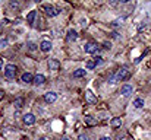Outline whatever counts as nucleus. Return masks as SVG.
I'll use <instances>...</instances> for the list:
<instances>
[{
	"mask_svg": "<svg viewBox=\"0 0 151 140\" xmlns=\"http://www.w3.org/2000/svg\"><path fill=\"white\" fill-rule=\"evenodd\" d=\"M44 10L47 12L49 16H57V15L60 13V9H56V7H53V6H44Z\"/></svg>",
	"mask_w": 151,
	"mask_h": 140,
	"instance_id": "4",
	"label": "nucleus"
},
{
	"mask_svg": "<svg viewBox=\"0 0 151 140\" xmlns=\"http://www.w3.org/2000/svg\"><path fill=\"white\" fill-rule=\"evenodd\" d=\"M27 45H28V48H29V50H31V51H34V50H35V48H37V45H35V44H34V43H28V44H27Z\"/></svg>",
	"mask_w": 151,
	"mask_h": 140,
	"instance_id": "22",
	"label": "nucleus"
},
{
	"mask_svg": "<svg viewBox=\"0 0 151 140\" xmlns=\"http://www.w3.org/2000/svg\"><path fill=\"white\" fill-rule=\"evenodd\" d=\"M78 140H88V137H87L85 134H81V136L78 137Z\"/></svg>",
	"mask_w": 151,
	"mask_h": 140,
	"instance_id": "25",
	"label": "nucleus"
},
{
	"mask_svg": "<svg viewBox=\"0 0 151 140\" xmlns=\"http://www.w3.org/2000/svg\"><path fill=\"white\" fill-rule=\"evenodd\" d=\"M84 50L88 54H94V53H97V44L96 43H87L85 47H84Z\"/></svg>",
	"mask_w": 151,
	"mask_h": 140,
	"instance_id": "3",
	"label": "nucleus"
},
{
	"mask_svg": "<svg viewBox=\"0 0 151 140\" xmlns=\"http://www.w3.org/2000/svg\"><path fill=\"white\" fill-rule=\"evenodd\" d=\"M81 25L85 28V26H87V21H85V19H82V21H81Z\"/></svg>",
	"mask_w": 151,
	"mask_h": 140,
	"instance_id": "26",
	"label": "nucleus"
},
{
	"mask_svg": "<svg viewBox=\"0 0 151 140\" xmlns=\"http://www.w3.org/2000/svg\"><path fill=\"white\" fill-rule=\"evenodd\" d=\"M22 82L31 83V82H34V76H32L31 73H24V75H22Z\"/></svg>",
	"mask_w": 151,
	"mask_h": 140,
	"instance_id": "11",
	"label": "nucleus"
},
{
	"mask_svg": "<svg viewBox=\"0 0 151 140\" xmlns=\"http://www.w3.org/2000/svg\"><path fill=\"white\" fill-rule=\"evenodd\" d=\"M22 104H24V99H22V98H18V99L15 101V105H16V108H21V107H22Z\"/></svg>",
	"mask_w": 151,
	"mask_h": 140,
	"instance_id": "20",
	"label": "nucleus"
},
{
	"mask_svg": "<svg viewBox=\"0 0 151 140\" xmlns=\"http://www.w3.org/2000/svg\"><path fill=\"white\" fill-rule=\"evenodd\" d=\"M1 98H3V92H0V99H1Z\"/></svg>",
	"mask_w": 151,
	"mask_h": 140,
	"instance_id": "31",
	"label": "nucleus"
},
{
	"mask_svg": "<svg viewBox=\"0 0 151 140\" xmlns=\"http://www.w3.org/2000/svg\"><path fill=\"white\" fill-rule=\"evenodd\" d=\"M122 22H123V18H119V19L113 21V26H119V25H122Z\"/></svg>",
	"mask_w": 151,
	"mask_h": 140,
	"instance_id": "21",
	"label": "nucleus"
},
{
	"mask_svg": "<svg viewBox=\"0 0 151 140\" xmlns=\"http://www.w3.org/2000/svg\"><path fill=\"white\" fill-rule=\"evenodd\" d=\"M44 82H46L44 75H37V76L34 77V83H35V85H43Z\"/></svg>",
	"mask_w": 151,
	"mask_h": 140,
	"instance_id": "12",
	"label": "nucleus"
},
{
	"mask_svg": "<svg viewBox=\"0 0 151 140\" xmlns=\"http://www.w3.org/2000/svg\"><path fill=\"white\" fill-rule=\"evenodd\" d=\"M132 105H134L135 108H142V107H144V99H142V98H137Z\"/></svg>",
	"mask_w": 151,
	"mask_h": 140,
	"instance_id": "15",
	"label": "nucleus"
},
{
	"mask_svg": "<svg viewBox=\"0 0 151 140\" xmlns=\"http://www.w3.org/2000/svg\"><path fill=\"white\" fill-rule=\"evenodd\" d=\"M129 76H131L129 70H128L126 67H122V69H119V70L116 72V75H114V82H122V80H126Z\"/></svg>",
	"mask_w": 151,
	"mask_h": 140,
	"instance_id": "1",
	"label": "nucleus"
},
{
	"mask_svg": "<svg viewBox=\"0 0 151 140\" xmlns=\"http://www.w3.org/2000/svg\"><path fill=\"white\" fill-rule=\"evenodd\" d=\"M94 63H96V66H99L103 63V60H101V57H96V60H94Z\"/></svg>",
	"mask_w": 151,
	"mask_h": 140,
	"instance_id": "23",
	"label": "nucleus"
},
{
	"mask_svg": "<svg viewBox=\"0 0 151 140\" xmlns=\"http://www.w3.org/2000/svg\"><path fill=\"white\" fill-rule=\"evenodd\" d=\"M134 91V88H132V85H123L122 88H120V93L123 95V96H129L131 93Z\"/></svg>",
	"mask_w": 151,
	"mask_h": 140,
	"instance_id": "6",
	"label": "nucleus"
},
{
	"mask_svg": "<svg viewBox=\"0 0 151 140\" xmlns=\"http://www.w3.org/2000/svg\"><path fill=\"white\" fill-rule=\"evenodd\" d=\"M62 140H69V139H68V136H63V137H62Z\"/></svg>",
	"mask_w": 151,
	"mask_h": 140,
	"instance_id": "30",
	"label": "nucleus"
},
{
	"mask_svg": "<svg viewBox=\"0 0 151 140\" xmlns=\"http://www.w3.org/2000/svg\"><path fill=\"white\" fill-rule=\"evenodd\" d=\"M24 123L28 124V126H32L35 123V115L34 114H25L24 115Z\"/></svg>",
	"mask_w": 151,
	"mask_h": 140,
	"instance_id": "7",
	"label": "nucleus"
},
{
	"mask_svg": "<svg viewBox=\"0 0 151 140\" xmlns=\"http://www.w3.org/2000/svg\"><path fill=\"white\" fill-rule=\"evenodd\" d=\"M40 140H47V139H46V137H41V139H40Z\"/></svg>",
	"mask_w": 151,
	"mask_h": 140,
	"instance_id": "32",
	"label": "nucleus"
},
{
	"mask_svg": "<svg viewBox=\"0 0 151 140\" xmlns=\"http://www.w3.org/2000/svg\"><path fill=\"white\" fill-rule=\"evenodd\" d=\"M34 19H35V10H32V12H29V13L27 15V22H28V23H32Z\"/></svg>",
	"mask_w": 151,
	"mask_h": 140,
	"instance_id": "16",
	"label": "nucleus"
},
{
	"mask_svg": "<svg viewBox=\"0 0 151 140\" xmlns=\"http://www.w3.org/2000/svg\"><path fill=\"white\" fill-rule=\"evenodd\" d=\"M40 48H41V51L47 53V51H50L51 50V43L50 41H43V43L40 44Z\"/></svg>",
	"mask_w": 151,
	"mask_h": 140,
	"instance_id": "10",
	"label": "nucleus"
},
{
	"mask_svg": "<svg viewBox=\"0 0 151 140\" xmlns=\"http://www.w3.org/2000/svg\"><path fill=\"white\" fill-rule=\"evenodd\" d=\"M103 45H104V48H110V43H104Z\"/></svg>",
	"mask_w": 151,
	"mask_h": 140,
	"instance_id": "27",
	"label": "nucleus"
},
{
	"mask_svg": "<svg viewBox=\"0 0 151 140\" xmlns=\"http://www.w3.org/2000/svg\"><path fill=\"white\" fill-rule=\"evenodd\" d=\"M15 73H16V67H15L13 64H7V66L4 67V76H6L7 79H13V77H15Z\"/></svg>",
	"mask_w": 151,
	"mask_h": 140,
	"instance_id": "2",
	"label": "nucleus"
},
{
	"mask_svg": "<svg viewBox=\"0 0 151 140\" xmlns=\"http://www.w3.org/2000/svg\"><path fill=\"white\" fill-rule=\"evenodd\" d=\"M85 66H87V69H88V70H91V69H94V67H96V63H94L93 60H88Z\"/></svg>",
	"mask_w": 151,
	"mask_h": 140,
	"instance_id": "19",
	"label": "nucleus"
},
{
	"mask_svg": "<svg viewBox=\"0 0 151 140\" xmlns=\"http://www.w3.org/2000/svg\"><path fill=\"white\" fill-rule=\"evenodd\" d=\"M59 67H60V63L57 60H54V58L49 60V69L50 70H59Z\"/></svg>",
	"mask_w": 151,
	"mask_h": 140,
	"instance_id": "9",
	"label": "nucleus"
},
{
	"mask_svg": "<svg viewBox=\"0 0 151 140\" xmlns=\"http://www.w3.org/2000/svg\"><path fill=\"white\" fill-rule=\"evenodd\" d=\"M1 66H3V60L0 58V70H1Z\"/></svg>",
	"mask_w": 151,
	"mask_h": 140,
	"instance_id": "29",
	"label": "nucleus"
},
{
	"mask_svg": "<svg viewBox=\"0 0 151 140\" xmlns=\"http://www.w3.org/2000/svg\"><path fill=\"white\" fill-rule=\"evenodd\" d=\"M85 75H87V70H84V69H78L73 72V77H84Z\"/></svg>",
	"mask_w": 151,
	"mask_h": 140,
	"instance_id": "14",
	"label": "nucleus"
},
{
	"mask_svg": "<svg viewBox=\"0 0 151 140\" xmlns=\"http://www.w3.org/2000/svg\"><path fill=\"white\" fill-rule=\"evenodd\" d=\"M85 123H87V124H96V123H97V120H96V118H93L91 115H87V117H85Z\"/></svg>",
	"mask_w": 151,
	"mask_h": 140,
	"instance_id": "18",
	"label": "nucleus"
},
{
	"mask_svg": "<svg viewBox=\"0 0 151 140\" xmlns=\"http://www.w3.org/2000/svg\"><path fill=\"white\" fill-rule=\"evenodd\" d=\"M85 98H87V102L88 104H97V98L94 96V93L91 92L90 89L85 91Z\"/></svg>",
	"mask_w": 151,
	"mask_h": 140,
	"instance_id": "8",
	"label": "nucleus"
},
{
	"mask_svg": "<svg viewBox=\"0 0 151 140\" xmlns=\"http://www.w3.org/2000/svg\"><path fill=\"white\" fill-rule=\"evenodd\" d=\"M111 126L113 127H120L122 126V120L120 118H113L111 120Z\"/></svg>",
	"mask_w": 151,
	"mask_h": 140,
	"instance_id": "17",
	"label": "nucleus"
},
{
	"mask_svg": "<svg viewBox=\"0 0 151 140\" xmlns=\"http://www.w3.org/2000/svg\"><path fill=\"white\" fill-rule=\"evenodd\" d=\"M56 99H57V95L54 92H47L44 95V101L47 102V104H53V102H56Z\"/></svg>",
	"mask_w": 151,
	"mask_h": 140,
	"instance_id": "5",
	"label": "nucleus"
},
{
	"mask_svg": "<svg viewBox=\"0 0 151 140\" xmlns=\"http://www.w3.org/2000/svg\"><path fill=\"white\" fill-rule=\"evenodd\" d=\"M76 38H78V34H76V31L70 29V31L68 32V41H75Z\"/></svg>",
	"mask_w": 151,
	"mask_h": 140,
	"instance_id": "13",
	"label": "nucleus"
},
{
	"mask_svg": "<svg viewBox=\"0 0 151 140\" xmlns=\"http://www.w3.org/2000/svg\"><path fill=\"white\" fill-rule=\"evenodd\" d=\"M100 140H111V139H110V137H106V136H104V137H100Z\"/></svg>",
	"mask_w": 151,
	"mask_h": 140,
	"instance_id": "28",
	"label": "nucleus"
},
{
	"mask_svg": "<svg viewBox=\"0 0 151 140\" xmlns=\"http://www.w3.org/2000/svg\"><path fill=\"white\" fill-rule=\"evenodd\" d=\"M7 45V40H1L0 41V48H3V47Z\"/></svg>",
	"mask_w": 151,
	"mask_h": 140,
	"instance_id": "24",
	"label": "nucleus"
}]
</instances>
